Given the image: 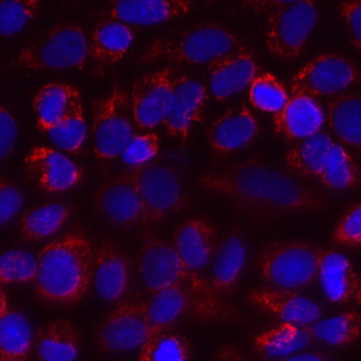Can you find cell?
<instances>
[{
  "mask_svg": "<svg viewBox=\"0 0 361 361\" xmlns=\"http://www.w3.org/2000/svg\"><path fill=\"white\" fill-rule=\"evenodd\" d=\"M195 182L200 189L219 195L257 220H269L286 213H314L327 206L323 192L258 157L221 171L203 172Z\"/></svg>",
  "mask_w": 361,
  "mask_h": 361,
  "instance_id": "obj_1",
  "label": "cell"
},
{
  "mask_svg": "<svg viewBox=\"0 0 361 361\" xmlns=\"http://www.w3.org/2000/svg\"><path fill=\"white\" fill-rule=\"evenodd\" d=\"M42 0H0V37L24 30L37 16Z\"/></svg>",
  "mask_w": 361,
  "mask_h": 361,
  "instance_id": "obj_40",
  "label": "cell"
},
{
  "mask_svg": "<svg viewBox=\"0 0 361 361\" xmlns=\"http://www.w3.org/2000/svg\"><path fill=\"white\" fill-rule=\"evenodd\" d=\"M134 41V30L121 21L104 18L96 24L89 42V56L100 66L120 62Z\"/></svg>",
  "mask_w": 361,
  "mask_h": 361,
  "instance_id": "obj_27",
  "label": "cell"
},
{
  "mask_svg": "<svg viewBox=\"0 0 361 361\" xmlns=\"http://www.w3.org/2000/svg\"><path fill=\"white\" fill-rule=\"evenodd\" d=\"M360 279H361V276H360Z\"/></svg>",
  "mask_w": 361,
  "mask_h": 361,
  "instance_id": "obj_50",
  "label": "cell"
},
{
  "mask_svg": "<svg viewBox=\"0 0 361 361\" xmlns=\"http://www.w3.org/2000/svg\"><path fill=\"white\" fill-rule=\"evenodd\" d=\"M94 209L107 221L120 227L142 224V204L126 171L100 185L94 195Z\"/></svg>",
  "mask_w": 361,
  "mask_h": 361,
  "instance_id": "obj_17",
  "label": "cell"
},
{
  "mask_svg": "<svg viewBox=\"0 0 361 361\" xmlns=\"http://www.w3.org/2000/svg\"><path fill=\"white\" fill-rule=\"evenodd\" d=\"M47 135L61 149L69 154H79L86 141V121L82 99L78 100L71 111Z\"/></svg>",
  "mask_w": 361,
  "mask_h": 361,
  "instance_id": "obj_37",
  "label": "cell"
},
{
  "mask_svg": "<svg viewBox=\"0 0 361 361\" xmlns=\"http://www.w3.org/2000/svg\"><path fill=\"white\" fill-rule=\"evenodd\" d=\"M8 300H7V296H6V292L0 288V317L8 310Z\"/></svg>",
  "mask_w": 361,
  "mask_h": 361,
  "instance_id": "obj_49",
  "label": "cell"
},
{
  "mask_svg": "<svg viewBox=\"0 0 361 361\" xmlns=\"http://www.w3.org/2000/svg\"><path fill=\"white\" fill-rule=\"evenodd\" d=\"M192 354L189 341L172 331L151 336L140 347L138 361H189Z\"/></svg>",
  "mask_w": 361,
  "mask_h": 361,
  "instance_id": "obj_36",
  "label": "cell"
},
{
  "mask_svg": "<svg viewBox=\"0 0 361 361\" xmlns=\"http://www.w3.org/2000/svg\"><path fill=\"white\" fill-rule=\"evenodd\" d=\"M25 172L38 189L48 193H62L79 186L83 169L63 152L51 147L32 148L25 159Z\"/></svg>",
  "mask_w": 361,
  "mask_h": 361,
  "instance_id": "obj_14",
  "label": "cell"
},
{
  "mask_svg": "<svg viewBox=\"0 0 361 361\" xmlns=\"http://www.w3.org/2000/svg\"><path fill=\"white\" fill-rule=\"evenodd\" d=\"M254 56L251 49L240 45L207 63L209 87L216 100L223 102L250 86L258 73Z\"/></svg>",
  "mask_w": 361,
  "mask_h": 361,
  "instance_id": "obj_18",
  "label": "cell"
},
{
  "mask_svg": "<svg viewBox=\"0 0 361 361\" xmlns=\"http://www.w3.org/2000/svg\"><path fill=\"white\" fill-rule=\"evenodd\" d=\"M299 0H241V8L252 14H265Z\"/></svg>",
  "mask_w": 361,
  "mask_h": 361,
  "instance_id": "obj_46",
  "label": "cell"
},
{
  "mask_svg": "<svg viewBox=\"0 0 361 361\" xmlns=\"http://www.w3.org/2000/svg\"><path fill=\"white\" fill-rule=\"evenodd\" d=\"M240 47V41L223 25L203 23L180 32L157 38L140 55L138 63H210Z\"/></svg>",
  "mask_w": 361,
  "mask_h": 361,
  "instance_id": "obj_4",
  "label": "cell"
},
{
  "mask_svg": "<svg viewBox=\"0 0 361 361\" xmlns=\"http://www.w3.org/2000/svg\"><path fill=\"white\" fill-rule=\"evenodd\" d=\"M18 135V126L11 111L0 106V162L4 161L14 149Z\"/></svg>",
  "mask_w": 361,
  "mask_h": 361,
  "instance_id": "obj_45",
  "label": "cell"
},
{
  "mask_svg": "<svg viewBox=\"0 0 361 361\" xmlns=\"http://www.w3.org/2000/svg\"><path fill=\"white\" fill-rule=\"evenodd\" d=\"M338 14L348 31L351 44L361 51V0H343Z\"/></svg>",
  "mask_w": 361,
  "mask_h": 361,
  "instance_id": "obj_44",
  "label": "cell"
},
{
  "mask_svg": "<svg viewBox=\"0 0 361 361\" xmlns=\"http://www.w3.org/2000/svg\"><path fill=\"white\" fill-rule=\"evenodd\" d=\"M326 109V118L333 133L361 161V94L341 92L327 102Z\"/></svg>",
  "mask_w": 361,
  "mask_h": 361,
  "instance_id": "obj_26",
  "label": "cell"
},
{
  "mask_svg": "<svg viewBox=\"0 0 361 361\" xmlns=\"http://www.w3.org/2000/svg\"><path fill=\"white\" fill-rule=\"evenodd\" d=\"M247 302L271 314L279 322L307 326L323 316V306L295 289L282 288H257L248 292Z\"/></svg>",
  "mask_w": 361,
  "mask_h": 361,
  "instance_id": "obj_16",
  "label": "cell"
},
{
  "mask_svg": "<svg viewBox=\"0 0 361 361\" xmlns=\"http://www.w3.org/2000/svg\"><path fill=\"white\" fill-rule=\"evenodd\" d=\"M206 103L207 90L203 83L186 75H176L169 106L161 123L166 134L185 145L192 127L203 120Z\"/></svg>",
  "mask_w": 361,
  "mask_h": 361,
  "instance_id": "obj_13",
  "label": "cell"
},
{
  "mask_svg": "<svg viewBox=\"0 0 361 361\" xmlns=\"http://www.w3.org/2000/svg\"><path fill=\"white\" fill-rule=\"evenodd\" d=\"M159 151V138L152 131L138 133L131 137L118 155L128 166H137L152 161Z\"/></svg>",
  "mask_w": 361,
  "mask_h": 361,
  "instance_id": "obj_41",
  "label": "cell"
},
{
  "mask_svg": "<svg viewBox=\"0 0 361 361\" xmlns=\"http://www.w3.org/2000/svg\"><path fill=\"white\" fill-rule=\"evenodd\" d=\"M92 114L94 157L100 165H107L121 154L135 134L128 93L116 83L106 96L93 100Z\"/></svg>",
  "mask_w": 361,
  "mask_h": 361,
  "instance_id": "obj_7",
  "label": "cell"
},
{
  "mask_svg": "<svg viewBox=\"0 0 361 361\" xmlns=\"http://www.w3.org/2000/svg\"><path fill=\"white\" fill-rule=\"evenodd\" d=\"M281 361H329V358L319 351H313V353H299V354L288 355Z\"/></svg>",
  "mask_w": 361,
  "mask_h": 361,
  "instance_id": "obj_48",
  "label": "cell"
},
{
  "mask_svg": "<svg viewBox=\"0 0 361 361\" xmlns=\"http://www.w3.org/2000/svg\"><path fill=\"white\" fill-rule=\"evenodd\" d=\"M38 261L27 250L10 248L0 251V285L34 282Z\"/></svg>",
  "mask_w": 361,
  "mask_h": 361,
  "instance_id": "obj_38",
  "label": "cell"
},
{
  "mask_svg": "<svg viewBox=\"0 0 361 361\" xmlns=\"http://www.w3.org/2000/svg\"><path fill=\"white\" fill-rule=\"evenodd\" d=\"M247 243L240 227H233L217 241L212 257L210 285L219 295H233L244 271Z\"/></svg>",
  "mask_w": 361,
  "mask_h": 361,
  "instance_id": "obj_21",
  "label": "cell"
},
{
  "mask_svg": "<svg viewBox=\"0 0 361 361\" xmlns=\"http://www.w3.org/2000/svg\"><path fill=\"white\" fill-rule=\"evenodd\" d=\"M316 21L314 0H299L271 11L264 25L268 51L281 59L298 58L305 51Z\"/></svg>",
  "mask_w": 361,
  "mask_h": 361,
  "instance_id": "obj_9",
  "label": "cell"
},
{
  "mask_svg": "<svg viewBox=\"0 0 361 361\" xmlns=\"http://www.w3.org/2000/svg\"><path fill=\"white\" fill-rule=\"evenodd\" d=\"M333 142V138L324 131L298 140V142L285 154V162L299 175L317 178Z\"/></svg>",
  "mask_w": 361,
  "mask_h": 361,
  "instance_id": "obj_33",
  "label": "cell"
},
{
  "mask_svg": "<svg viewBox=\"0 0 361 361\" xmlns=\"http://www.w3.org/2000/svg\"><path fill=\"white\" fill-rule=\"evenodd\" d=\"M149 337L145 302H118L96 330L99 348L110 353L140 348Z\"/></svg>",
  "mask_w": 361,
  "mask_h": 361,
  "instance_id": "obj_11",
  "label": "cell"
},
{
  "mask_svg": "<svg viewBox=\"0 0 361 361\" xmlns=\"http://www.w3.org/2000/svg\"><path fill=\"white\" fill-rule=\"evenodd\" d=\"M289 96L283 83L272 73H261L250 83L248 99L251 104L265 113H276L281 110Z\"/></svg>",
  "mask_w": 361,
  "mask_h": 361,
  "instance_id": "obj_39",
  "label": "cell"
},
{
  "mask_svg": "<svg viewBox=\"0 0 361 361\" xmlns=\"http://www.w3.org/2000/svg\"><path fill=\"white\" fill-rule=\"evenodd\" d=\"M145 314L151 336L169 331L183 317H190V303L183 290L173 285L162 286L145 302Z\"/></svg>",
  "mask_w": 361,
  "mask_h": 361,
  "instance_id": "obj_29",
  "label": "cell"
},
{
  "mask_svg": "<svg viewBox=\"0 0 361 361\" xmlns=\"http://www.w3.org/2000/svg\"><path fill=\"white\" fill-rule=\"evenodd\" d=\"M257 268L274 288L305 289L317 279V250L305 241H272L258 252Z\"/></svg>",
  "mask_w": 361,
  "mask_h": 361,
  "instance_id": "obj_8",
  "label": "cell"
},
{
  "mask_svg": "<svg viewBox=\"0 0 361 361\" xmlns=\"http://www.w3.org/2000/svg\"><path fill=\"white\" fill-rule=\"evenodd\" d=\"M313 340L306 326L281 322V324L262 330L251 337L252 348L268 357L289 355Z\"/></svg>",
  "mask_w": 361,
  "mask_h": 361,
  "instance_id": "obj_31",
  "label": "cell"
},
{
  "mask_svg": "<svg viewBox=\"0 0 361 361\" xmlns=\"http://www.w3.org/2000/svg\"><path fill=\"white\" fill-rule=\"evenodd\" d=\"M306 329L313 336L330 345H348L361 337V312L345 310L337 316L319 319Z\"/></svg>",
  "mask_w": 361,
  "mask_h": 361,
  "instance_id": "obj_35",
  "label": "cell"
},
{
  "mask_svg": "<svg viewBox=\"0 0 361 361\" xmlns=\"http://www.w3.org/2000/svg\"><path fill=\"white\" fill-rule=\"evenodd\" d=\"M73 206L62 202H49L24 213L18 234L25 241H41L56 234L72 217Z\"/></svg>",
  "mask_w": 361,
  "mask_h": 361,
  "instance_id": "obj_30",
  "label": "cell"
},
{
  "mask_svg": "<svg viewBox=\"0 0 361 361\" xmlns=\"http://www.w3.org/2000/svg\"><path fill=\"white\" fill-rule=\"evenodd\" d=\"M32 348L39 361H75L80 350V334L69 320H52L35 331Z\"/></svg>",
  "mask_w": 361,
  "mask_h": 361,
  "instance_id": "obj_25",
  "label": "cell"
},
{
  "mask_svg": "<svg viewBox=\"0 0 361 361\" xmlns=\"http://www.w3.org/2000/svg\"><path fill=\"white\" fill-rule=\"evenodd\" d=\"M133 179L142 204V224H155L183 212L189 197L179 172L168 164L149 161L126 171Z\"/></svg>",
  "mask_w": 361,
  "mask_h": 361,
  "instance_id": "obj_5",
  "label": "cell"
},
{
  "mask_svg": "<svg viewBox=\"0 0 361 361\" xmlns=\"http://www.w3.org/2000/svg\"><path fill=\"white\" fill-rule=\"evenodd\" d=\"M87 56L89 42L83 28L59 24L28 42L17 54L16 63L30 71L82 69Z\"/></svg>",
  "mask_w": 361,
  "mask_h": 361,
  "instance_id": "obj_6",
  "label": "cell"
},
{
  "mask_svg": "<svg viewBox=\"0 0 361 361\" xmlns=\"http://www.w3.org/2000/svg\"><path fill=\"white\" fill-rule=\"evenodd\" d=\"M317 279L333 303L357 299L361 303V279L348 258L336 250H317Z\"/></svg>",
  "mask_w": 361,
  "mask_h": 361,
  "instance_id": "obj_19",
  "label": "cell"
},
{
  "mask_svg": "<svg viewBox=\"0 0 361 361\" xmlns=\"http://www.w3.org/2000/svg\"><path fill=\"white\" fill-rule=\"evenodd\" d=\"M217 244V230L207 219L192 217L173 233L172 245L192 268L200 271L212 259Z\"/></svg>",
  "mask_w": 361,
  "mask_h": 361,
  "instance_id": "obj_24",
  "label": "cell"
},
{
  "mask_svg": "<svg viewBox=\"0 0 361 361\" xmlns=\"http://www.w3.org/2000/svg\"><path fill=\"white\" fill-rule=\"evenodd\" d=\"M272 123L275 133L286 140L298 141L322 131L326 113L316 97L290 94L283 107L274 113Z\"/></svg>",
  "mask_w": 361,
  "mask_h": 361,
  "instance_id": "obj_22",
  "label": "cell"
},
{
  "mask_svg": "<svg viewBox=\"0 0 361 361\" xmlns=\"http://www.w3.org/2000/svg\"><path fill=\"white\" fill-rule=\"evenodd\" d=\"M176 75L175 66L165 65L134 80L130 92V107L133 121L140 130H151L162 123Z\"/></svg>",
  "mask_w": 361,
  "mask_h": 361,
  "instance_id": "obj_12",
  "label": "cell"
},
{
  "mask_svg": "<svg viewBox=\"0 0 361 361\" xmlns=\"http://www.w3.org/2000/svg\"><path fill=\"white\" fill-rule=\"evenodd\" d=\"M331 240L336 245L345 248L361 247V202L351 204L333 230Z\"/></svg>",
  "mask_w": 361,
  "mask_h": 361,
  "instance_id": "obj_42",
  "label": "cell"
},
{
  "mask_svg": "<svg viewBox=\"0 0 361 361\" xmlns=\"http://www.w3.org/2000/svg\"><path fill=\"white\" fill-rule=\"evenodd\" d=\"M133 282V262L117 243L103 238L94 248L92 285L97 295L113 303L126 299Z\"/></svg>",
  "mask_w": 361,
  "mask_h": 361,
  "instance_id": "obj_15",
  "label": "cell"
},
{
  "mask_svg": "<svg viewBox=\"0 0 361 361\" xmlns=\"http://www.w3.org/2000/svg\"><path fill=\"white\" fill-rule=\"evenodd\" d=\"M257 117L247 106L228 109L207 130V141L214 157H224L248 147L258 135Z\"/></svg>",
  "mask_w": 361,
  "mask_h": 361,
  "instance_id": "obj_20",
  "label": "cell"
},
{
  "mask_svg": "<svg viewBox=\"0 0 361 361\" xmlns=\"http://www.w3.org/2000/svg\"><path fill=\"white\" fill-rule=\"evenodd\" d=\"M80 99L79 90L68 83L52 82L41 86L32 99L38 130L47 134Z\"/></svg>",
  "mask_w": 361,
  "mask_h": 361,
  "instance_id": "obj_28",
  "label": "cell"
},
{
  "mask_svg": "<svg viewBox=\"0 0 361 361\" xmlns=\"http://www.w3.org/2000/svg\"><path fill=\"white\" fill-rule=\"evenodd\" d=\"M32 340L27 317L17 309L8 307L0 317V361H30Z\"/></svg>",
  "mask_w": 361,
  "mask_h": 361,
  "instance_id": "obj_32",
  "label": "cell"
},
{
  "mask_svg": "<svg viewBox=\"0 0 361 361\" xmlns=\"http://www.w3.org/2000/svg\"><path fill=\"white\" fill-rule=\"evenodd\" d=\"M316 179L330 189H355L361 186V169L354 157L341 144L333 142Z\"/></svg>",
  "mask_w": 361,
  "mask_h": 361,
  "instance_id": "obj_34",
  "label": "cell"
},
{
  "mask_svg": "<svg viewBox=\"0 0 361 361\" xmlns=\"http://www.w3.org/2000/svg\"><path fill=\"white\" fill-rule=\"evenodd\" d=\"M34 290L48 305L72 306L89 292L93 281L94 245L89 235L73 228L45 244L37 257Z\"/></svg>",
  "mask_w": 361,
  "mask_h": 361,
  "instance_id": "obj_3",
  "label": "cell"
},
{
  "mask_svg": "<svg viewBox=\"0 0 361 361\" xmlns=\"http://www.w3.org/2000/svg\"><path fill=\"white\" fill-rule=\"evenodd\" d=\"M361 83V69L350 59L337 54H317L290 79L289 94L312 97L336 96Z\"/></svg>",
  "mask_w": 361,
  "mask_h": 361,
  "instance_id": "obj_10",
  "label": "cell"
},
{
  "mask_svg": "<svg viewBox=\"0 0 361 361\" xmlns=\"http://www.w3.org/2000/svg\"><path fill=\"white\" fill-rule=\"evenodd\" d=\"M212 361H250V358L237 345L224 344L214 353Z\"/></svg>",
  "mask_w": 361,
  "mask_h": 361,
  "instance_id": "obj_47",
  "label": "cell"
},
{
  "mask_svg": "<svg viewBox=\"0 0 361 361\" xmlns=\"http://www.w3.org/2000/svg\"><path fill=\"white\" fill-rule=\"evenodd\" d=\"M137 268L145 288L152 293L173 285L190 303V319L197 322L243 323L245 314L219 295L197 269L189 267L172 243L147 233L137 254Z\"/></svg>",
  "mask_w": 361,
  "mask_h": 361,
  "instance_id": "obj_2",
  "label": "cell"
},
{
  "mask_svg": "<svg viewBox=\"0 0 361 361\" xmlns=\"http://www.w3.org/2000/svg\"><path fill=\"white\" fill-rule=\"evenodd\" d=\"M193 3L195 0H111L103 16L128 25H155L188 14Z\"/></svg>",
  "mask_w": 361,
  "mask_h": 361,
  "instance_id": "obj_23",
  "label": "cell"
},
{
  "mask_svg": "<svg viewBox=\"0 0 361 361\" xmlns=\"http://www.w3.org/2000/svg\"><path fill=\"white\" fill-rule=\"evenodd\" d=\"M24 206L23 192L11 182L0 179V226L14 219Z\"/></svg>",
  "mask_w": 361,
  "mask_h": 361,
  "instance_id": "obj_43",
  "label": "cell"
}]
</instances>
